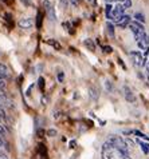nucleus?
Returning a JSON list of instances; mask_svg holds the SVG:
<instances>
[{
    "label": "nucleus",
    "instance_id": "nucleus-10",
    "mask_svg": "<svg viewBox=\"0 0 149 159\" xmlns=\"http://www.w3.org/2000/svg\"><path fill=\"white\" fill-rule=\"evenodd\" d=\"M83 46H85L89 51H95V43L93 42V39H85L83 40Z\"/></svg>",
    "mask_w": 149,
    "mask_h": 159
},
{
    "label": "nucleus",
    "instance_id": "nucleus-14",
    "mask_svg": "<svg viewBox=\"0 0 149 159\" xmlns=\"http://www.w3.org/2000/svg\"><path fill=\"white\" fill-rule=\"evenodd\" d=\"M42 20H43V11H38L36 15V27L42 28Z\"/></svg>",
    "mask_w": 149,
    "mask_h": 159
},
{
    "label": "nucleus",
    "instance_id": "nucleus-31",
    "mask_svg": "<svg viewBox=\"0 0 149 159\" xmlns=\"http://www.w3.org/2000/svg\"><path fill=\"white\" fill-rule=\"evenodd\" d=\"M59 2H62V4L65 7H67V0H59Z\"/></svg>",
    "mask_w": 149,
    "mask_h": 159
},
{
    "label": "nucleus",
    "instance_id": "nucleus-22",
    "mask_svg": "<svg viewBox=\"0 0 149 159\" xmlns=\"http://www.w3.org/2000/svg\"><path fill=\"white\" fill-rule=\"evenodd\" d=\"M38 86H39V88H41L42 91H45V79H43V78H39Z\"/></svg>",
    "mask_w": 149,
    "mask_h": 159
},
{
    "label": "nucleus",
    "instance_id": "nucleus-32",
    "mask_svg": "<svg viewBox=\"0 0 149 159\" xmlns=\"http://www.w3.org/2000/svg\"><path fill=\"white\" fill-rule=\"evenodd\" d=\"M22 2H23V3H26V4H32V2H31V0H22Z\"/></svg>",
    "mask_w": 149,
    "mask_h": 159
},
{
    "label": "nucleus",
    "instance_id": "nucleus-24",
    "mask_svg": "<svg viewBox=\"0 0 149 159\" xmlns=\"http://www.w3.org/2000/svg\"><path fill=\"white\" fill-rule=\"evenodd\" d=\"M58 132H56V130H54V129H50L49 131H47V135L49 136H55Z\"/></svg>",
    "mask_w": 149,
    "mask_h": 159
},
{
    "label": "nucleus",
    "instance_id": "nucleus-18",
    "mask_svg": "<svg viewBox=\"0 0 149 159\" xmlns=\"http://www.w3.org/2000/svg\"><path fill=\"white\" fill-rule=\"evenodd\" d=\"M118 155L121 157V159H132L129 155V151H117Z\"/></svg>",
    "mask_w": 149,
    "mask_h": 159
},
{
    "label": "nucleus",
    "instance_id": "nucleus-34",
    "mask_svg": "<svg viewBox=\"0 0 149 159\" xmlns=\"http://www.w3.org/2000/svg\"><path fill=\"white\" fill-rule=\"evenodd\" d=\"M106 2H108V4H112L113 2H116V0H106Z\"/></svg>",
    "mask_w": 149,
    "mask_h": 159
},
{
    "label": "nucleus",
    "instance_id": "nucleus-25",
    "mask_svg": "<svg viewBox=\"0 0 149 159\" xmlns=\"http://www.w3.org/2000/svg\"><path fill=\"white\" fill-rule=\"evenodd\" d=\"M4 19H6L7 21H10L11 25H12V16H11V14H4Z\"/></svg>",
    "mask_w": 149,
    "mask_h": 159
},
{
    "label": "nucleus",
    "instance_id": "nucleus-4",
    "mask_svg": "<svg viewBox=\"0 0 149 159\" xmlns=\"http://www.w3.org/2000/svg\"><path fill=\"white\" fill-rule=\"evenodd\" d=\"M113 21H114V24H117L118 27L125 28V27H128V25L130 24L132 19H130V16H129V15H121L120 17H117V19H114Z\"/></svg>",
    "mask_w": 149,
    "mask_h": 159
},
{
    "label": "nucleus",
    "instance_id": "nucleus-5",
    "mask_svg": "<svg viewBox=\"0 0 149 159\" xmlns=\"http://www.w3.org/2000/svg\"><path fill=\"white\" fill-rule=\"evenodd\" d=\"M45 10L47 12V15H49V19L51 21H55L56 20V15H55V8L54 6L49 2V0H45Z\"/></svg>",
    "mask_w": 149,
    "mask_h": 159
},
{
    "label": "nucleus",
    "instance_id": "nucleus-2",
    "mask_svg": "<svg viewBox=\"0 0 149 159\" xmlns=\"http://www.w3.org/2000/svg\"><path fill=\"white\" fill-rule=\"evenodd\" d=\"M114 151L116 148L109 143V142H105L102 146V159H116L114 158Z\"/></svg>",
    "mask_w": 149,
    "mask_h": 159
},
{
    "label": "nucleus",
    "instance_id": "nucleus-7",
    "mask_svg": "<svg viewBox=\"0 0 149 159\" xmlns=\"http://www.w3.org/2000/svg\"><path fill=\"white\" fill-rule=\"evenodd\" d=\"M122 94H124L125 99L128 100L129 103H132V104H134V103H136V96L133 95V92L130 91V88H129V87H126V86L122 87Z\"/></svg>",
    "mask_w": 149,
    "mask_h": 159
},
{
    "label": "nucleus",
    "instance_id": "nucleus-6",
    "mask_svg": "<svg viewBox=\"0 0 149 159\" xmlns=\"http://www.w3.org/2000/svg\"><path fill=\"white\" fill-rule=\"evenodd\" d=\"M124 11H125V10H124V7H122L121 4H116V6H113L110 19L114 20V19H117V17H120L121 15H124Z\"/></svg>",
    "mask_w": 149,
    "mask_h": 159
},
{
    "label": "nucleus",
    "instance_id": "nucleus-21",
    "mask_svg": "<svg viewBox=\"0 0 149 159\" xmlns=\"http://www.w3.org/2000/svg\"><path fill=\"white\" fill-rule=\"evenodd\" d=\"M124 7V10H128V8L132 7V0H124V4H121Z\"/></svg>",
    "mask_w": 149,
    "mask_h": 159
},
{
    "label": "nucleus",
    "instance_id": "nucleus-11",
    "mask_svg": "<svg viewBox=\"0 0 149 159\" xmlns=\"http://www.w3.org/2000/svg\"><path fill=\"white\" fill-rule=\"evenodd\" d=\"M8 67L6 64H3V63H0V75H2V76L4 78V79H7L8 78Z\"/></svg>",
    "mask_w": 149,
    "mask_h": 159
},
{
    "label": "nucleus",
    "instance_id": "nucleus-36",
    "mask_svg": "<svg viewBox=\"0 0 149 159\" xmlns=\"http://www.w3.org/2000/svg\"><path fill=\"white\" fill-rule=\"evenodd\" d=\"M148 79H149V75H148Z\"/></svg>",
    "mask_w": 149,
    "mask_h": 159
},
{
    "label": "nucleus",
    "instance_id": "nucleus-28",
    "mask_svg": "<svg viewBox=\"0 0 149 159\" xmlns=\"http://www.w3.org/2000/svg\"><path fill=\"white\" fill-rule=\"evenodd\" d=\"M70 3H71L74 7H78V4H79V0H70Z\"/></svg>",
    "mask_w": 149,
    "mask_h": 159
},
{
    "label": "nucleus",
    "instance_id": "nucleus-16",
    "mask_svg": "<svg viewBox=\"0 0 149 159\" xmlns=\"http://www.w3.org/2000/svg\"><path fill=\"white\" fill-rule=\"evenodd\" d=\"M106 27H108V32H109V35H110V36H114V24L109 21V23L106 24Z\"/></svg>",
    "mask_w": 149,
    "mask_h": 159
},
{
    "label": "nucleus",
    "instance_id": "nucleus-15",
    "mask_svg": "<svg viewBox=\"0 0 149 159\" xmlns=\"http://www.w3.org/2000/svg\"><path fill=\"white\" fill-rule=\"evenodd\" d=\"M137 44H138V47L141 48V50H144V51L149 50V46L145 43V40H144V39H141V40H138V42H137Z\"/></svg>",
    "mask_w": 149,
    "mask_h": 159
},
{
    "label": "nucleus",
    "instance_id": "nucleus-12",
    "mask_svg": "<svg viewBox=\"0 0 149 159\" xmlns=\"http://www.w3.org/2000/svg\"><path fill=\"white\" fill-rule=\"evenodd\" d=\"M46 43L49 44V46L54 47V50H60V44H59L58 42H56V40H54V39H47Z\"/></svg>",
    "mask_w": 149,
    "mask_h": 159
},
{
    "label": "nucleus",
    "instance_id": "nucleus-30",
    "mask_svg": "<svg viewBox=\"0 0 149 159\" xmlns=\"http://www.w3.org/2000/svg\"><path fill=\"white\" fill-rule=\"evenodd\" d=\"M144 40H145V43L149 46V35H145V38H144Z\"/></svg>",
    "mask_w": 149,
    "mask_h": 159
},
{
    "label": "nucleus",
    "instance_id": "nucleus-33",
    "mask_svg": "<svg viewBox=\"0 0 149 159\" xmlns=\"http://www.w3.org/2000/svg\"><path fill=\"white\" fill-rule=\"evenodd\" d=\"M145 68H147V74L149 75V63H147V64H145Z\"/></svg>",
    "mask_w": 149,
    "mask_h": 159
},
{
    "label": "nucleus",
    "instance_id": "nucleus-17",
    "mask_svg": "<svg viewBox=\"0 0 149 159\" xmlns=\"http://www.w3.org/2000/svg\"><path fill=\"white\" fill-rule=\"evenodd\" d=\"M112 10H113V4H106L105 12H106V17H108V19H110V16H112Z\"/></svg>",
    "mask_w": 149,
    "mask_h": 159
},
{
    "label": "nucleus",
    "instance_id": "nucleus-13",
    "mask_svg": "<svg viewBox=\"0 0 149 159\" xmlns=\"http://www.w3.org/2000/svg\"><path fill=\"white\" fill-rule=\"evenodd\" d=\"M134 19H136V21H138V23H141V24L145 23V16H144V14H141V12H136Z\"/></svg>",
    "mask_w": 149,
    "mask_h": 159
},
{
    "label": "nucleus",
    "instance_id": "nucleus-26",
    "mask_svg": "<svg viewBox=\"0 0 149 159\" xmlns=\"http://www.w3.org/2000/svg\"><path fill=\"white\" fill-rule=\"evenodd\" d=\"M65 80V74L62 72V71H60L59 74H58V82H60V83H62Z\"/></svg>",
    "mask_w": 149,
    "mask_h": 159
},
{
    "label": "nucleus",
    "instance_id": "nucleus-9",
    "mask_svg": "<svg viewBox=\"0 0 149 159\" xmlns=\"http://www.w3.org/2000/svg\"><path fill=\"white\" fill-rule=\"evenodd\" d=\"M89 95H90V98L93 99V100H97L99 98V90H98V87H90L89 88Z\"/></svg>",
    "mask_w": 149,
    "mask_h": 159
},
{
    "label": "nucleus",
    "instance_id": "nucleus-3",
    "mask_svg": "<svg viewBox=\"0 0 149 159\" xmlns=\"http://www.w3.org/2000/svg\"><path fill=\"white\" fill-rule=\"evenodd\" d=\"M130 58H132L133 63L136 66H138V67H144V66L147 64V59L141 55V52L140 51H132L130 52Z\"/></svg>",
    "mask_w": 149,
    "mask_h": 159
},
{
    "label": "nucleus",
    "instance_id": "nucleus-27",
    "mask_svg": "<svg viewBox=\"0 0 149 159\" xmlns=\"http://www.w3.org/2000/svg\"><path fill=\"white\" fill-rule=\"evenodd\" d=\"M103 51L106 52V54H110V52L113 51V48H112L110 46H105V47H103Z\"/></svg>",
    "mask_w": 149,
    "mask_h": 159
},
{
    "label": "nucleus",
    "instance_id": "nucleus-29",
    "mask_svg": "<svg viewBox=\"0 0 149 159\" xmlns=\"http://www.w3.org/2000/svg\"><path fill=\"white\" fill-rule=\"evenodd\" d=\"M75 144H77V142H75V140H71V142H70V143H69V146H70V148H74V147H75Z\"/></svg>",
    "mask_w": 149,
    "mask_h": 159
},
{
    "label": "nucleus",
    "instance_id": "nucleus-35",
    "mask_svg": "<svg viewBox=\"0 0 149 159\" xmlns=\"http://www.w3.org/2000/svg\"><path fill=\"white\" fill-rule=\"evenodd\" d=\"M120 2H124V0H120Z\"/></svg>",
    "mask_w": 149,
    "mask_h": 159
},
{
    "label": "nucleus",
    "instance_id": "nucleus-20",
    "mask_svg": "<svg viewBox=\"0 0 149 159\" xmlns=\"http://www.w3.org/2000/svg\"><path fill=\"white\" fill-rule=\"evenodd\" d=\"M105 88H106L108 92H113V86H112V82H110V80H106V82H105Z\"/></svg>",
    "mask_w": 149,
    "mask_h": 159
},
{
    "label": "nucleus",
    "instance_id": "nucleus-23",
    "mask_svg": "<svg viewBox=\"0 0 149 159\" xmlns=\"http://www.w3.org/2000/svg\"><path fill=\"white\" fill-rule=\"evenodd\" d=\"M38 151L41 152L43 157H46V147H45V144H39V147H38Z\"/></svg>",
    "mask_w": 149,
    "mask_h": 159
},
{
    "label": "nucleus",
    "instance_id": "nucleus-19",
    "mask_svg": "<svg viewBox=\"0 0 149 159\" xmlns=\"http://www.w3.org/2000/svg\"><path fill=\"white\" fill-rule=\"evenodd\" d=\"M140 146H141V150H142L144 154H149V144H148V143L140 142Z\"/></svg>",
    "mask_w": 149,
    "mask_h": 159
},
{
    "label": "nucleus",
    "instance_id": "nucleus-8",
    "mask_svg": "<svg viewBox=\"0 0 149 159\" xmlns=\"http://www.w3.org/2000/svg\"><path fill=\"white\" fill-rule=\"evenodd\" d=\"M17 24H19L20 28L30 30V28H32V25H34V20L31 19V17H23V19H20L19 21H17Z\"/></svg>",
    "mask_w": 149,
    "mask_h": 159
},
{
    "label": "nucleus",
    "instance_id": "nucleus-1",
    "mask_svg": "<svg viewBox=\"0 0 149 159\" xmlns=\"http://www.w3.org/2000/svg\"><path fill=\"white\" fill-rule=\"evenodd\" d=\"M108 142L110 143L113 147L117 150V151H129L128 144H126L125 139H122L121 136H118V135H112L110 138H109Z\"/></svg>",
    "mask_w": 149,
    "mask_h": 159
}]
</instances>
